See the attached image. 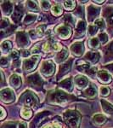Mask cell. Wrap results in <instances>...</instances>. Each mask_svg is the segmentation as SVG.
I'll use <instances>...</instances> for the list:
<instances>
[{
    "label": "cell",
    "mask_w": 113,
    "mask_h": 128,
    "mask_svg": "<svg viewBox=\"0 0 113 128\" xmlns=\"http://www.w3.org/2000/svg\"><path fill=\"white\" fill-rule=\"evenodd\" d=\"M73 99H75V96L65 93L61 90H55L49 92L47 96V102L49 104L58 105H63L65 102L72 101Z\"/></svg>",
    "instance_id": "obj_1"
},
{
    "label": "cell",
    "mask_w": 113,
    "mask_h": 128,
    "mask_svg": "<svg viewBox=\"0 0 113 128\" xmlns=\"http://www.w3.org/2000/svg\"><path fill=\"white\" fill-rule=\"evenodd\" d=\"M20 102L25 104L26 107H32V108H38V98L33 92L30 90L25 92L21 96H20Z\"/></svg>",
    "instance_id": "obj_2"
},
{
    "label": "cell",
    "mask_w": 113,
    "mask_h": 128,
    "mask_svg": "<svg viewBox=\"0 0 113 128\" xmlns=\"http://www.w3.org/2000/svg\"><path fill=\"white\" fill-rule=\"evenodd\" d=\"M63 119L71 127L77 128L80 123V114L74 110H67L63 114Z\"/></svg>",
    "instance_id": "obj_3"
},
{
    "label": "cell",
    "mask_w": 113,
    "mask_h": 128,
    "mask_svg": "<svg viewBox=\"0 0 113 128\" xmlns=\"http://www.w3.org/2000/svg\"><path fill=\"white\" fill-rule=\"evenodd\" d=\"M55 71V65L51 60H45L42 62L40 67V73L46 77L53 75Z\"/></svg>",
    "instance_id": "obj_4"
},
{
    "label": "cell",
    "mask_w": 113,
    "mask_h": 128,
    "mask_svg": "<svg viewBox=\"0 0 113 128\" xmlns=\"http://www.w3.org/2000/svg\"><path fill=\"white\" fill-rule=\"evenodd\" d=\"M40 60L39 56H33L30 58L25 59L23 62V68L26 72H32L36 68L38 62Z\"/></svg>",
    "instance_id": "obj_5"
},
{
    "label": "cell",
    "mask_w": 113,
    "mask_h": 128,
    "mask_svg": "<svg viewBox=\"0 0 113 128\" xmlns=\"http://www.w3.org/2000/svg\"><path fill=\"white\" fill-rule=\"evenodd\" d=\"M55 32L60 38L65 40V38H69L71 35V29L68 25H59L56 28H55Z\"/></svg>",
    "instance_id": "obj_6"
},
{
    "label": "cell",
    "mask_w": 113,
    "mask_h": 128,
    "mask_svg": "<svg viewBox=\"0 0 113 128\" xmlns=\"http://www.w3.org/2000/svg\"><path fill=\"white\" fill-rule=\"evenodd\" d=\"M0 96H1V100L6 104H9V102L15 101V93L9 88L2 89L1 92H0Z\"/></svg>",
    "instance_id": "obj_7"
},
{
    "label": "cell",
    "mask_w": 113,
    "mask_h": 128,
    "mask_svg": "<svg viewBox=\"0 0 113 128\" xmlns=\"http://www.w3.org/2000/svg\"><path fill=\"white\" fill-rule=\"evenodd\" d=\"M43 50L44 52H51V51H59L61 50L60 44L58 43L53 42L52 40H49L47 42L44 43L43 45Z\"/></svg>",
    "instance_id": "obj_8"
},
{
    "label": "cell",
    "mask_w": 113,
    "mask_h": 128,
    "mask_svg": "<svg viewBox=\"0 0 113 128\" xmlns=\"http://www.w3.org/2000/svg\"><path fill=\"white\" fill-rule=\"evenodd\" d=\"M16 41L20 47H26L30 44L29 37L27 34L24 32H19L16 35Z\"/></svg>",
    "instance_id": "obj_9"
},
{
    "label": "cell",
    "mask_w": 113,
    "mask_h": 128,
    "mask_svg": "<svg viewBox=\"0 0 113 128\" xmlns=\"http://www.w3.org/2000/svg\"><path fill=\"white\" fill-rule=\"evenodd\" d=\"M32 86H35V87H40L42 86V84H44V80H42V78L40 77V75L38 74H34L32 75L28 76V78L26 79Z\"/></svg>",
    "instance_id": "obj_10"
},
{
    "label": "cell",
    "mask_w": 113,
    "mask_h": 128,
    "mask_svg": "<svg viewBox=\"0 0 113 128\" xmlns=\"http://www.w3.org/2000/svg\"><path fill=\"white\" fill-rule=\"evenodd\" d=\"M74 84L79 89H84L89 86V80L83 75L76 76L74 79Z\"/></svg>",
    "instance_id": "obj_11"
},
{
    "label": "cell",
    "mask_w": 113,
    "mask_h": 128,
    "mask_svg": "<svg viewBox=\"0 0 113 128\" xmlns=\"http://www.w3.org/2000/svg\"><path fill=\"white\" fill-rule=\"evenodd\" d=\"M70 49H71V52H72L75 56H82L83 53V51H84V46H83V44L82 42L74 43L73 44L71 45Z\"/></svg>",
    "instance_id": "obj_12"
},
{
    "label": "cell",
    "mask_w": 113,
    "mask_h": 128,
    "mask_svg": "<svg viewBox=\"0 0 113 128\" xmlns=\"http://www.w3.org/2000/svg\"><path fill=\"white\" fill-rule=\"evenodd\" d=\"M97 78H98V80L103 84H109L112 81V77H111L110 74L106 71H104V70L98 71Z\"/></svg>",
    "instance_id": "obj_13"
},
{
    "label": "cell",
    "mask_w": 113,
    "mask_h": 128,
    "mask_svg": "<svg viewBox=\"0 0 113 128\" xmlns=\"http://www.w3.org/2000/svg\"><path fill=\"white\" fill-rule=\"evenodd\" d=\"M49 114V112H42V113L38 114L36 116V118L34 119V120L32 122V125H31L32 127L31 128H36L38 126H39L40 123L42 122V121L44 120Z\"/></svg>",
    "instance_id": "obj_14"
},
{
    "label": "cell",
    "mask_w": 113,
    "mask_h": 128,
    "mask_svg": "<svg viewBox=\"0 0 113 128\" xmlns=\"http://www.w3.org/2000/svg\"><path fill=\"white\" fill-rule=\"evenodd\" d=\"M87 13H88V20H89V22H91V20H93L94 18L99 15V13H100V9L94 5H90L89 6V8H88Z\"/></svg>",
    "instance_id": "obj_15"
},
{
    "label": "cell",
    "mask_w": 113,
    "mask_h": 128,
    "mask_svg": "<svg viewBox=\"0 0 113 128\" xmlns=\"http://www.w3.org/2000/svg\"><path fill=\"white\" fill-rule=\"evenodd\" d=\"M9 84L15 89H18L21 86V78L17 74H13L9 78Z\"/></svg>",
    "instance_id": "obj_16"
},
{
    "label": "cell",
    "mask_w": 113,
    "mask_h": 128,
    "mask_svg": "<svg viewBox=\"0 0 113 128\" xmlns=\"http://www.w3.org/2000/svg\"><path fill=\"white\" fill-rule=\"evenodd\" d=\"M100 54L99 52H96V51H89V52H88L85 55L86 60H88L91 63L97 62L99 59H100Z\"/></svg>",
    "instance_id": "obj_17"
},
{
    "label": "cell",
    "mask_w": 113,
    "mask_h": 128,
    "mask_svg": "<svg viewBox=\"0 0 113 128\" xmlns=\"http://www.w3.org/2000/svg\"><path fill=\"white\" fill-rule=\"evenodd\" d=\"M59 87L64 89V90H67L68 92H71L73 89V84H72V81H71V78H67L59 83Z\"/></svg>",
    "instance_id": "obj_18"
},
{
    "label": "cell",
    "mask_w": 113,
    "mask_h": 128,
    "mask_svg": "<svg viewBox=\"0 0 113 128\" xmlns=\"http://www.w3.org/2000/svg\"><path fill=\"white\" fill-rule=\"evenodd\" d=\"M22 15H23V10H22L20 5H16L15 9L14 10L13 15H12V20H13V22H15V23L20 22L22 17Z\"/></svg>",
    "instance_id": "obj_19"
},
{
    "label": "cell",
    "mask_w": 113,
    "mask_h": 128,
    "mask_svg": "<svg viewBox=\"0 0 113 128\" xmlns=\"http://www.w3.org/2000/svg\"><path fill=\"white\" fill-rule=\"evenodd\" d=\"M100 102H101L102 109H103L104 112L108 114H113V105L111 104L110 102H108L107 101L104 100V99H101Z\"/></svg>",
    "instance_id": "obj_20"
},
{
    "label": "cell",
    "mask_w": 113,
    "mask_h": 128,
    "mask_svg": "<svg viewBox=\"0 0 113 128\" xmlns=\"http://www.w3.org/2000/svg\"><path fill=\"white\" fill-rule=\"evenodd\" d=\"M1 8H2L3 13L6 16H9L12 13L14 6H13V4H11V2H5V3L1 4Z\"/></svg>",
    "instance_id": "obj_21"
},
{
    "label": "cell",
    "mask_w": 113,
    "mask_h": 128,
    "mask_svg": "<svg viewBox=\"0 0 113 128\" xmlns=\"http://www.w3.org/2000/svg\"><path fill=\"white\" fill-rule=\"evenodd\" d=\"M71 62H72V59L69 60L68 62H65L64 64H62V65L59 67V75H63V74H66L67 72H69L71 68Z\"/></svg>",
    "instance_id": "obj_22"
},
{
    "label": "cell",
    "mask_w": 113,
    "mask_h": 128,
    "mask_svg": "<svg viewBox=\"0 0 113 128\" xmlns=\"http://www.w3.org/2000/svg\"><path fill=\"white\" fill-rule=\"evenodd\" d=\"M32 115V111L29 107L23 106L20 110V116L25 120H29Z\"/></svg>",
    "instance_id": "obj_23"
},
{
    "label": "cell",
    "mask_w": 113,
    "mask_h": 128,
    "mask_svg": "<svg viewBox=\"0 0 113 128\" xmlns=\"http://www.w3.org/2000/svg\"><path fill=\"white\" fill-rule=\"evenodd\" d=\"M86 29V24L83 20H78V22L76 25V34L78 35H83L84 32H85Z\"/></svg>",
    "instance_id": "obj_24"
},
{
    "label": "cell",
    "mask_w": 113,
    "mask_h": 128,
    "mask_svg": "<svg viewBox=\"0 0 113 128\" xmlns=\"http://www.w3.org/2000/svg\"><path fill=\"white\" fill-rule=\"evenodd\" d=\"M68 56V51H67L66 49H63L62 50H60L58 54L56 55V57H55V61L57 62H61L65 61V59Z\"/></svg>",
    "instance_id": "obj_25"
},
{
    "label": "cell",
    "mask_w": 113,
    "mask_h": 128,
    "mask_svg": "<svg viewBox=\"0 0 113 128\" xmlns=\"http://www.w3.org/2000/svg\"><path fill=\"white\" fill-rule=\"evenodd\" d=\"M84 93H85L86 96H88V98H94L97 96V89L94 86H89V88L84 92Z\"/></svg>",
    "instance_id": "obj_26"
},
{
    "label": "cell",
    "mask_w": 113,
    "mask_h": 128,
    "mask_svg": "<svg viewBox=\"0 0 113 128\" xmlns=\"http://www.w3.org/2000/svg\"><path fill=\"white\" fill-rule=\"evenodd\" d=\"M94 125L96 126H100V125H103V124L106 121V119L104 115L102 114H95L93 116V119H92Z\"/></svg>",
    "instance_id": "obj_27"
},
{
    "label": "cell",
    "mask_w": 113,
    "mask_h": 128,
    "mask_svg": "<svg viewBox=\"0 0 113 128\" xmlns=\"http://www.w3.org/2000/svg\"><path fill=\"white\" fill-rule=\"evenodd\" d=\"M88 44L90 48L97 49L100 46V40H99V38H91L88 40Z\"/></svg>",
    "instance_id": "obj_28"
},
{
    "label": "cell",
    "mask_w": 113,
    "mask_h": 128,
    "mask_svg": "<svg viewBox=\"0 0 113 128\" xmlns=\"http://www.w3.org/2000/svg\"><path fill=\"white\" fill-rule=\"evenodd\" d=\"M12 48V44L11 42L9 40H6L4 42L2 43L1 44V50L3 53H6V52H9V51L11 50Z\"/></svg>",
    "instance_id": "obj_29"
},
{
    "label": "cell",
    "mask_w": 113,
    "mask_h": 128,
    "mask_svg": "<svg viewBox=\"0 0 113 128\" xmlns=\"http://www.w3.org/2000/svg\"><path fill=\"white\" fill-rule=\"evenodd\" d=\"M51 12H52V14L55 16H60L61 14H62L63 10H62V8H61V6L59 4H55L52 7V9H51Z\"/></svg>",
    "instance_id": "obj_30"
},
{
    "label": "cell",
    "mask_w": 113,
    "mask_h": 128,
    "mask_svg": "<svg viewBox=\"0 0 113 128\" xmlns=\"http://www.w3.org/2000/svg\"><path fill=\"white\" fill-rule=\"evenodd\" d=\"M97 32H98V26L95 24L89 25V28H88V35L89 36L93 37L97 34Z\"/></svg>",
    "instance_id": "obj_31"
},
{
    "label": "cell",
    "mask_w": 113,
    "mask_h": 128,
    "mask_svg": "<svg viewBox=\"0 0 113 128\" xmlns=\"http://www.w3.org/2000/svg\"><path fill=\"white\" fill-rule=\"evenodd\" d=\"M26 7L29 10L32 11H38V7L37 5L36 2L34 1H28L26 2Z\"/></svg>",
    "instance_id": "obj_32"
},
{
    "label": "cell",
    "mask_w": 113,
    "mask_h": 128,
    "mask_svg": "<svg viewBox=\"0 0 113 128\" xmlns=\"http://www.w3.org/2000/svg\"><path fill=\"white\" fill-rule=\"evenodd\" d=\"M36 17L37 16L35 15H32V14H28L27 16H26V17L24 18V20L23 22L25 24L28 25V24H31L33 22H35V20H36Z\"/></svg>",
    "instance_id": "obj_33"
},
{
    "label": "cell",
    "mask_w": 113,
    "mask_h": 128,
    "mask_svg": "<svg viewBox=\"0 0 113 128\" xmlns=\"http://www.w3.org/2000/svg\"><path fill=\"white\" fill-rule=\"evenodd\" d=\"M42 128H65L61 125L60 123H57V122H49L47 123L46 125L44 126Z\"/></svg>",
    "instance_id": "obj_34"
},
{
    "label": "cell",
    "mask_w": 113,
    "mask_h": 128,
    "mask_svg": "<svg viewBox=\"0 0 113 128\" xmlns=\"http://www.w3.org/2000/svg\"><path fill=\"white\" fill-rule=\"evenodd\" d=\"M64 7L67 10H72L76 7V2L75 1H65L64 2Z\"/></svg>",
    "instance_id": "obj_35"
},
{
    "label": "cell",
    "mask_w": 113,
    "mask_h": 128,
    "mask_svg": "<svg viewBox=\"0 0 113 128\" xmlns=\"http://www.w3.org/2000/svg\"><path fill=\"white\" fill-rule=\"evenodd\" d=\"M63 20L65 24H74V22H75V20L71 14H66L63 18Z\"/></svg>",
    "instance_id": "obj_36"
},
{
    "label": "cell",
    "mask_w": 113,
    "mask_h": 128,
    "mask_svg": "<svg viewBox=\"0 0 113 128\" xmlns=\"http://www.w3.org/2000/svg\"><path fill=\"white\" fill-rule=\"evenodd\" d=\"M100 92L101 96H108V95L110 94V89L106 86H102L100 88Z\"/></svg>",
    "instance_id": "obj_37"
},
{
    "label": "cell",
    "mask_w": 113,
    "mask_h": 128,
    "mask_svg": "<svg viewBox=\"0 0 113 128\" xmlns=\"http://www.w3.org/2000/svg\"><path fill=\"white\" fill-rule=\"evenodd\" d=\"M99 40L101 42V44H106V42L108 41V36L106 32H102L99 35Z\"/></svg>",
    "instance_id": "obj_38"
},
{
    "label": "cell",
    "mask_w": 113,
    "mask_h": 128,
    "mask_svg": "<svg viewBox=\"0 0 113 128\" xmlns=\"http://www.w3.org/2000/svg\"><path fill=\"white\" fill-rule=\"evenodd\" d=\"M45 28H46V26H45V25H40V26H38V28H37V34H38V36H41V35H43L45 32Z\"/></svg>",
    "instance_id": "obj_39"
},
{
    "label": "cell",
    "mask_w": 113,
    "mask_h": 128,
    "mask_svg": "<svg viewBox=\"0 0 113 128\" xmlns=\"http://www.w3.org/2000/svg\"><path fill=\"white\" fill-rule=\"evenodd\" d=\"M40 7L43 10H48L50 7V3L48 1H42L40 2Z\"/></svg>",
    "instance_id": "obj_40"
},
{
    "label": "cell",
    "mask_w": 113,
    "mask_h": 128,
    "mask_svg": "<svg viewBox=\"0 0 113 128\" xmlns=\"http://www.w3.org/2000/svg\"><path fill=\"white\" fill-rule=\"evenodd\" d=\"M9 56H10V58H12V59L14 60V62H15V61H17V60H19L18 58H19V56H20V53L18 52L17 50H12V52L10 53Z\"/></svg>",
    "instance_id": "obj_41"
},
{
    "label": "cell",
    "mask_w": 113,
    "mask_h": 128,
    "mask_svg": "<svg viewBox=\"0 0 113 128\" xmlns=\"http://www.w3.org/2000/svg\"><path fill=\"white\" fill-rule=\"evenodd\" d=\"M95 25L98 26V28H100V29L104 30L105 28H106V25H105V22L104 20L102 19H98L95 20Z\"/></svg>",
    "instance_id": "obj_42"
},
{
    "label": "cell",
    "mask_w": 113,
    "mask_h": 128,
    "mask_svg": "<svg viewBox=\"0 0 113 128\" xmlns=\"http://www.w3.org/2000/svg\"><path fill=\"white\" fill-rule=\"evenodd\" d=\"M2 128H15V124L11 123V122L6 123L3 126H2Z\"/></svg>",
    "instance_id": "obj_43"
},
{
    "label": "cell",
    "mask_w": 113,
    "mask_h": 128,
    "mask_svg": "<svg viewBox=\"0 0 113 128\" xmlns=\"http://www.w3.org/2000/svg\"><path fill=\"white\" fill-rule=\"evenodd\" d=\"M8 25H9V22H8L7 19H2V22H1V28H6V26H8Z\"/></svg>",
    "instance_id": "obj_44"
},
{
    "label": "cell",
    "mask_w": 113,
    "mask_h": 128,
    "mask_svg": "<svg viewBox=\"0 0 113 128\" xmlns=\"http://www.w3.org/2000/svg\"><path fill=\"white\" fill-rule=\"evenodd\" d=\"M8 63H9L8 59L5 58V57H2L1 58V66L2 67H5V66H7Z\"/></svg>",
    "instance_id": "obj_45"
},
{
    "label": "cell",
    "mask_w": 113,
    "mask_h": 128,
    "mask_svg": "<svg viewBox=\"0 0 113 128\" xmlns=\"http://www.w3.org/2000/svg\"><path fill=\"white\" fill-rule=\"evenodd\" d=\"M40 51V47H39V45H35V46L33 47V48L32 49V50H31V53H38V52H39Z\"/></svg>",
    "instance_id": "obj_46"
},
{
    "label": "cell",
    "mask_w": 113,
    "mask_h": 128,
    "mask_svg": "<svg viewBox=\"0 0 113 128\" xmlns=\"http://www.w3.org/2000/svg\"><path fill=\"white\" fill-rule=\"evenodd\" d=\"M108 22L111 25H112V26H113V13H112L110 16H109V17H108Z\"/></svg>",
    "instance_id": "obj_47"
},
{
    "label": "cell",
    "mask_w": 113,
    "mask_h": 128,
    "mask_svg": "<svg viewBox=\"0 0 113 128\" xmlns=\"http://www.w3.org/2000/svg\"><path fill=\"white\" fill-rule=\"evenodd\" d=\"M106 68H107L109 71L111 72L112 74H113V63H112V64H109L108 66H106Z\"/></svg>",
    "instance_id": "obj_48"
},
{
    "label": "cell",
    "mask_w": 113,
    "mask_h": 128,
    "mask_svg": "<svg viewBox=\"0 0 113 128\" xmlns=\"http://www.w3.org/2000/svg\"><path fill=\"white\" fill-rule=\"evenodd\" d=\"M18 128H27V124L26 122H20L19 124V126Z\"/></svg>",
    "instance_id": "obj_49"
},
{
    "label": "cell",
    "mask_w": 113,
    "mask_h": 128,
    "mask_svg": "<svg viewBox=\"0 0 113 128\" xmlns=\"http://www.w3.org/2000/svg\"><path fill=\"white\" fill-rule=\"evenodd\" d=\"M108 50H109V52H110V53H112V54H113V41H112V43H111V44L109 45Z\"/></svg>",
    "instance_id": "obj_50"
},
{
    "label": "cell",
    "mask_w": 113,
    "mask_h": 128,
    "mask_svg": "<svg viewBox=\"0 0 113 128\" xmlns=\"http://www.w3.org/2000/svg\"><path fill=\"white\" fill-rule=\"evenodd\" d=\"M1 111H2V113H1V120H3V118H4V116H5V111H4V109H3V107H1Z\"/></svg>",
    "instance_id": "obj_51"
}]
</instances>
